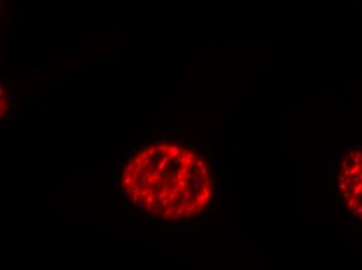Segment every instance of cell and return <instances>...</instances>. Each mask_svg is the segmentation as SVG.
Here are the masks:
<instances>
[{
	"mask_svg": "<svg viewBox=\"0 0 362 270\" xmlns=\"http://www.w3.org/2000/svg\"><path fill=\"white\" fill-rule=\"evenodd\" d=\"M124 196L153 217L181 221L200 215L213 198V177L203 154L161 140L141 148L120 175Z\"/></svg>",
	"mask_w": 362,
	"mask_h": 270,
	"instance_id": "1",
	"label": "cell"
}]
</instances>
